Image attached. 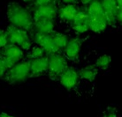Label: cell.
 Listing matches in <instances>:
<instances>
[{"label": "cell", "instance_id": "obj_1", "mask_svg": "<svg viewBox=\"0 0 122 117\" xmlns=\"http://www.w3.org/2000/svg\"><path fill=\"white\" fill-rule=\"evenodd\" d=\"M7 19L10 24L26 31L34 28V19L30 12L26 7L18 3H11L7 6Z\"/></svg>", "mask_w": 122, "mask_h": 117}, {"label": "cell", "instance_id": "obj_2", "mask_svg": "<svg viewBox=\"0 0 122 117\" xmlns=\"http://www.w3.org/2000/svg\"><path fill=\"white\" fill-rule=\"evenodd\" d=\"M89 5L87 12L89 14V30L95 33H102L105 30L107 23L101 2L97 0H92Z\"/></svg>", "mask_w": 122, "mask_h": 117}, {"label": "cell", "instance_id": "obj_3", "mask_svg": "<svg viewBox=\"0 0 122 117\" xmlns=\"http://www.w3.org/2000/svg\"><path fill=\"white\" fill-rule=\"evenodd\" d=\"M30 77V60L22 61L15 63L7 70L5 78L10 84H14L24 82Z\"/></svg>", "mask_w": 122, "mask_h": 117}, {"label": "cell", "instance_id": "obj_4", "mask_svg": "<svg viewBox=\"0 0 122 117\" xmlns=\"http://www.w3.org/2000/svg\"><path fill=\"white\" fill-rule=\"evenodd\" d=\"M6 33L9 43L18 45L23 50H29L31 48V40L29 39L28 31L11 25L7 27Z\"/></svg>", "mask_w": 122, "mask_h": 117}, {"label": "cell", "instance_id": "obj_5", "mask_svg": "<svg viewBox=\"0 0 122 117\" xmlns=\"http://www.w3.org/2000/svg\"><path fill=\"white\" fill-rule=\"evenodd\" d=\"M48 63H49V67H48L49 76L51 79H56L67 68L66 59L65 58V56L58 53L50 55L48 57Z\"/></svg>", "mask_w": 122, "mask_h": 117}, {"label": "cell", "instance_id": "obj_6", "mask_svg": "<svg viewBox=\"0 0 122 117\" xmlns=\"http://www.w3.org/2000/svg\"><path fill=\"white\" fill-rule=\"evenodd\" d=\"M3 48L4 49L2 52L3 57L2 58L5 61L8 69L13 66L15 63H19L22 59V57L24 56V53H23L22 48L16 44L8 43Z\"/></svg>", "mask_w": 122, "mask_h": 117}, {"label": "cell", "instance_id": "obj_7", "mask_svg": "<svg viewBox=\"0 0 122 117\" xmlns=\"http://www.w3.org/2000/svg\"><path fill=\"white\" fill-rule=\"evenodd\" d=\"M34 40L37 43V45L40 46L44 50V52L50 55L58 53V51L60 50V48H58V46L56 44V42L52 38L51 33L46 34L36 31L34 34Z\"/></svg>", "mask_w": 122, "mask_h": 117}, {"label": "cell", "instance_id": "obj_8", "mask_svg": "<svg viewBox=\"0 0 122 117\" xmlns=\"http://www.w3.org/2000/svg\"><path fill=\"white\" fill-rule=\"evenodd\" d=\"M79 72L74 68H68L65 70L59 76L60 84L67 90H72L76 86L79 81Z\"/></svg>", "mask_w": 122, "mask_h": 117}, {"label": "cell", "instance_id": "obj_9", "mask_svg": "<svg viewBox=\"0 0 122 117\" xmlns=\"http://www.w3.org/2000/svg\"><path fill=\"white\" fill-rule=\"evenodd\" d=\"M58 15V8L55 4H51L47 5L36 6L34 10L33 19H51L53 20Z\"/></svg>", "mask_w": 122, "mask_h": 117}, {"label": "cell", "instance_id": "obj_10", "mask_svg": "<svg viewBox=\"0 0 122 117\" xmlns=\"http://www.w3.org/2000/svg\"><path fill=\"white\" fill-rule=\"evenodd\" d=\"M71 27L78 33H86L89 28V14L86 11H78L73 21H71Z\"/></svg>", "mask_w": 122, "mask_h": 117}, {"label": "cell", "instance_id": "obj_11", "mask_svg": "<svg viewBox=\"0 0 122 117\" xmlns=\"http://www.w3.org/2000/svg\"><path fill=\"white\" fill-rule=\"evenodd\" d=\"M49 67L48 57H40L36 59L30 60V76L40 77L43 75Z\"/></svg>", "mask_w": 122, "mask_h": 117}, {"label": "cell", "instance_id": "obj_12", "mask_svg": "<svg viewBox=\"0 0 122 117\" xmlns=\"http://www.w3.org/2000/svg\"><path fill=\"white\" fill-rule=\"evenodd\" d=\"M81 48V41L78 38L70 39L64 48L65 56L69 60H75L78 58Z\"/></svg>", "mask_w": 122, "mask_h": 117}, {"label": "cell", "instance_id": "obj_13", "mask_svg": "<svg viewBox=\"0 0 122 117\" xmlns=\"http://www.w3.org/2000/svg\"><path fill=\"white\" fill-rule=\"evenodd\" d=\"M78 11L79 10L77 9L74 5H66L61 6L58 10V14L62 20L71 22L76 16Z\"/></svg>", "mask_w": 122, "mask_h": 117}, {"label": "cell", "instance_id": "obj_14", "mask_svg": "<svg viewBox=\"0 0 122 117\" xmlns=\"http://www.w3.org/2000/svg\"><path fill=\"white\" fill-rule=\"evenodd\" d=\"M34 27L36 32L46 34H51L54 32V22L51 19H37L34 20Z\"/></svg>", "mask_w": 122, "mask_h": 117}, {"label": "cell", "instance_id": "obj_15", "mask_svg": "<svg viewBox=\"0 0 122 117\" xmlns=\"http://www.w3.org/2000/svg\"><path fill=\"white\" fill-rule=\"evenodd\" d=\"M79 76L81 78L88 80V81H93L97 76V67L93 65H88L83 67L82 69L79 70Z\"/></svg>", "mask_w": 122, "mask_h": 117}, {"label": "cell", "instance_id": "obj_16", "mask_svg": "<svg viewBox=\"0 0 122 117\" xmlns=\"http://www.w3.org/2000/svg\"><path fill=\"white\" fill-rule=\"evenodd\" d=\"M102 7L104 9V14H115L118 5L115 0H102Z\"/></svg>", "mask_w": 122, "mask_h": 117}, {"label": "cell", "instance_id": "obj_17", "mask_svg": "<svg viewBox=\"0 0 122 117\" xmlns=\"http://www.w3.org/2000/svg\"><path fill=\"white\" fill-rule=\"evenodd\" d=\"M51 36L54 42H56V44L58 46V48H64L66 46L67 42L69 41V39L67 38V36L65 34V33H58V32H53L51 33Z\"/></svg>", "mask_w": 122, "mask_h": 117}, {"label": "cell", "instance_id": "obj_18", "mask_svg": "<svg viewBox=\"0 0 122 117\" xmlns=\"http://www.w3.org/2000/svg\"><path fill=\"white\" fill-rule=\"evenodd\" d=\"M111 64V57L108 55H103L96 61V67L100 70H106Z\"/></svg>", "mask_w": 122, "mask_h": 117}, {"label": "cell", "instance_id": "obj_19", "mask_svg": "<svg viewBox=\"0 0 122 117\" xmlns=\"http://www.w3.org/2000/svg\"><path fill=\"white\" fill-rule=\"evenodd\" d=\"M44 55V50L41 48L40 46H36L31 48L30 52L28 53V56L30 60L33 59H36V58H40V57H43Z\"/></svg>", "mask_w": 122, "mask_h": 117}, {"label": "cell", "instance_id": "obj_20", "mask_svg": "<svg viewBox=\"0 0 122 117\" xmlns=\"http://www.w3.org/2000/svg\"><path fill=\"white\" fill-rule=\"evenodd\" d=\"M8 43H9V41H8V35L6 31L0 30V48H5Z\"/></svg>", "mask_w": 122, "mask_h": 117}, {"label": "cell", "instance_id": "obj_21", "mask_svg": "<svg viewBox=\"0 0 122 117\" xmlns=\"http://www.w3.org/2000/svg\"><path fill=\"white\" fill-rule=\"evenodd\" d=\"M35 5L36 6H43L51 5V4H55L56 0H35Z\"/></svg>", "mask_w": 122, "mask_h": 117}, {"label": "cell", "instance_id": "obj_22", "mask_svg": "<svg viewBox=\"0 0 122 117\" xmlns=\"http://www.w3.org/2000/svg\"><path fill=\"white\" fill-rule=\"evenodd\" d=\"M7 70H8V68L6 66L5 61L3 60V58L0 57V78H3L4 76L5 75Z\"/></svg>", "mask_w": 122, "mask_h": 117}, {"label": "cell", "instance_id": "obj_23", "mask_svg": "<svg viewBox=\"0 0 122 117\" xmlns=\"http://www.w3.org/2000/svg\"><path fill=\"white\" fill-rule=\"evenodd\" d=\"M115 17H116V20L122 25V8L118 7V9L115 12Z\"/></svg>", "mask_w": 122, "mask_h": 117}, {"label": "cell", "instance_id": "obj_24", "mask_svg": "<svg viewBox=\"0 0 122 117\" xmlns=\"http://www.w3.org/2000/svg\"><path fill=\"white\" fill-rule=\"evenodd\" d=\"M106 117H117V112L114 108H110L106 114Z\"/></svg>", "mask_w": 122, "mask_h": 117}, {"label": "cell", "instance_id": "obj_25", "mask_svg": "<svg viewBox=\"0 0 122 117\" xmlns=\"http://www.w3.org/2000/svg\"><path fill=\"white\" fill-rule=\"evenodd\" d=\"M66 5H74L77 3V0H61Z\"/></svg>", "mask_w": 122, "mask_h": 117}, {"label": "cell", "instance_id": "obj_26", "mask_svg": "<svg viewBox=\"0 0 122 117\" xmlns=\"http://www.w3.org/2000/svg\"><path fill=\"white\" fill-rule=\"evenodd\" d=\"M117 3V5L119 8H122V0H115Z\"/></svg>", "mask_w": 122, "mask_h": 117}, {"label": "cell", "instance_id": "obj_27", "mask_svg": "<svg viewBox=\"0 0 122 117\" xmlns=\"http://www.w3.org/2000/svg\"><path fill=\"white\" fill-rule=\"evenodd\" d=\"M12 115H10V114H6V113H1L0 114V117H12Z\"/></svg>", "mask_w": 122, "mask_h": 117}, {"label": "cell", "instance_id": "obj_28", "mask_svg": "<svg viewBox=\"0 0 122 117\" xmlns=\"http://www.w3.org/2000/svg\"><path fill=\"white\" fill-rule=\"evenodd\" d=\"M91 1L92 0H81V2L82 4H84V5H88V4H89Z\"/></svg>", "mask_w": 122, "mask_h": 117}, {"label": "cell", "instance_id": "obj_29", "mask_svg": "<svg viewBox=\"0 0 122 117\" xmlns=\"http://www.w3.org/2000/svg\"><path fill=\"white\" fill-rule=\"evenodd\" d=\"M24 3H32V2H34L35 0H22Z\"/></svg>", "mask_w": 122, "mask_h": 117}, {"label": "cell", "instance_id": "obj_30", "mask_svg": "<svg viewBox=\"0 0 122 117\" xmlns=\"http://www.w3.org/2000/svg\"><path fill=\"white\" fill-rule=\"evenodd\" d=\"M1 55H2V53H1V50H0V56H1Z\"/></svg>", "mask_w": 122, "mask_h": 117}, {"label": "cell", "instance_id": "obj_31", "mask_svg": "<svg viewBox=\"0 0 122 117\" xmlns=\"http://www.w3.org/2000/svg\"><path fill=\"white\" fill-rule=\"evenodd\" d=\"M97 1H100V0H97Z\"/></svg>", "mask_w": 122, "mask_h": 117}, {"label": "cell", "instance_id": "obj_32", "mask_svg": "<svg viewBox=\"0 0 122 117\" xmlns=\"http://www.w3.org/2000/svg\"><path fill=\"white\" fill-rule=\"evenodd\" d=\"M12 117H14V116H12Z\"/></svg>", "mask_w": 122, "mask_h": 117}]
</instances>
